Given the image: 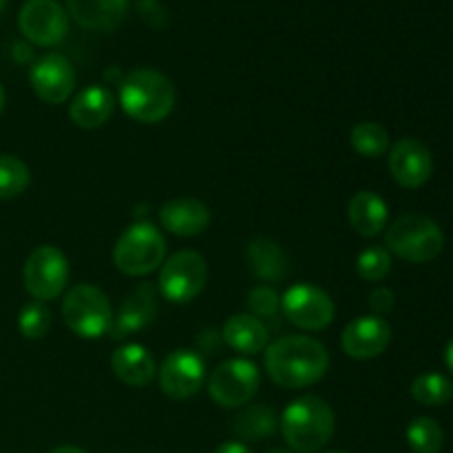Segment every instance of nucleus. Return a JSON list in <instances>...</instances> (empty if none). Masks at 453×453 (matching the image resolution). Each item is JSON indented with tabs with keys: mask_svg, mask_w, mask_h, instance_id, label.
Instances as JSON below:
<instances>
[{
	"mask_svg": "<svg viewBox=\"0 0 453 453\" xmlns=\"http://www.w3.org/2000/svg\"><path fill=\"white\" fill-rule=\"evenodd\" d=\"M248 308H250L252 317L257 319H273L281 310V296L268 286L252 288L248 295Z\"/></svg>",
	"mask_w": 453,
	"mask_h": 453,
	"instance_id": "obj_31",
	"label": "nucleus"
},
{
	"mask_svg": "<svg viewBox=\"0 0 453 453\" xmlns=\"http://www.w3.org/2000/svg\"><path fill=\"white\" fill-rule=\"evenodd\" d=\"M348 219L361 237H376L388 226V203L372 190H358L348 203Z\"/></svg>",
	"mask_w": 453,
	"mask_h": 453,
	"instance_id": "obj_22",
	"label": "nucleus"
},
{
	"mask_svg": "<svg viewBox=\"0 0 453 453\" xmlns=\"http://www.w3.org/2000/svg\"><path fill=\"white\" fill-rule=\"evenodd\" d=\"M246 259L252 273L264 281H283L290 273V259L277 242L268 237H257L248 243Z\"/></svg>",
	"mask_w": 453,
	"mask_h": 453,
	"instance_id": "obj_23",
	"label": "nucleus"
},
{
	"mask_svg": "<svg viewBox=\"0 0 453 453\" xmlns=\"http://www.w3.org/2000/svg\"><path fill=\"white\" fill-rule=\"evenodd\" d=\"M392 341V327L383 317H358L348 323L341 336L343 352L357 361H370L380 357Z\"/></svg>",
	"mask_w": 453,
	"mask_h": 453,
	"instance_id": "obj_15",
	"label": "nucleus"
},
{
	"mask_svg": "<svg viewBox=\"0 0 453 453\" xmlns=\"http://www.w3.org/2000/svg\"><path fill=\"white\" fill-rule=\"evenodd\" d=\"M279 427L277 414H274L273 407L268 405H252L246 407L242 414L234 418L233 432L237 434L242 441L248 442H259L265 438L273 436Z\"/></svg>",
	"mask_w": 453,
	"mask_h": 453,
	"instance_id": "obj_24",
	"label": "nucleus"
},
{
	"mask_svg": "<svg viewBox=\"0 0 453 453\" xmlns=\"http://www.w3.org/2000/svg\"><path fill=\"white\" fill-rule=\"evenodd\" d=\"M4 7H7V0H0V16H3Z\"/></svg>",
	"mask_w": 453,
	"mask_h": 453,
	"instance_id": "obj_38",
	"label": "nucleus"
},
{
	"mask_svg": "<svg viewBox=\"0 0 453 453\" xmlns=\"http://www.w3.org/2000/svg\"><path fill=\"white\" fill-rule=\"evenodd\" d=\"M221 339L234 352L243 354V357H252V354H259L268 348L270 332L265 323L261 319L252 317V314H233L224 323Z\"/></svg>",
	"mask_w": 453,
	"mask_h": 453,
	"instance_id": "obj_21",
	"label": "nucleus"
},
{
	"mask_svg": "<svg viewBox=\"0 0 453 453\" xmlns=\"http://www.w3.org/2000/svg\"><path fill=\"white\" fill-rule=\"evenodd\" d=\"M62 319L80 339H100L113 326V308L100 288L80 283L66 292L62 301Z\"/></svg>",
	"mask_w": 453,
	"mask_h": 453,
	"instance_id": "obj_6",
	"label": "nucleus"
},
{
	"mask_svg": "<svg viewBox=\"0 0 453 453\" xmlns=\"http://www.w3.org/2000/svg\"><path fill=\"white\" fill-rule=\"evenodd\" d=\"M330 354L312 336H281L265 348V372L286 389H303L327 374Z\"/></svg>",
	"mask_w": 453,
	"mask_h": 453,
	"instance_id": "obj_1",
	"label": "nucleus"
},
{
	"mask_svg": "<svg viewBox=\"0 0 453 453\" xmlns=\"http://www.w3.org/2000/svg\"><path fill=\"white\" fill-rule=\"evenodd\" d=\"M25 288L35 301H51L65 292L69 281V261L56 246H38L27 257L22 270Z\"/></svg>",
	"mask_w": 453,
	"mask_h": 453,
	"instance_id": "obj_9",
	"label": "nucleus"
},
{
	"mask_svg": "<svg viewBox=\"0 0 453 453\" xmlns=\"http://www.w3.org/2000/svg\"><path fill=\"white\" fill-rule=\"evenodd\" d=\"M357 273L363 281H383L392 273V255L388 248H365L357 259Z\"/></svg>",
	"mask_w": 453,
	"mask_h": 453,
	"instance_id": "obj_30",
	"label": "nucleus"
},
{
	"mask_svg": "<svg viewBox=\"0 0 453 453\" xmlns=\"http://www.w3.org/2000/svg\"><path fill=\"white\" fill-rule=\"evenodd\" d=\"M407 445L414 453H438L445 445V434L436 420L420 416L407 427Z\"/></svg>",
	"mask_w": 453,
	"mask_h": 453,
	"instance_id": "obj_27",
	"label": "nucleus"
},
{
	"mask_svg": "<svg viewBox=\"0 0 453 453\" xmlns=\"http://www.w3.org/2000/svg\"><path fill=\"white\" fill-rule=\"evenodd\" d=\"M4 109V91H3V87H0V111Z\"/></svg>",
	"mask_w": 453,
	"mask_h": 453,
	"instance_id": "obj_36",
	"label": "nucleus"
},
{
	"mask_svg": "<svg viewBox=\"0 0 453 453\" xmlns=\"http://www.w3.org/2000/svg\"><path fill=\"white\" fill-rule=\"evenodd\" d=\"M29 168L13 155H0V199L20 197L29 186Z\"/></svg>",
	"mask_w": 453,
	"mask_h": 453,
	"instance_id": "obj_28",
	"label": "nucleus"
},
{
	"mask_svg": "<svg viewBox=\"0 0 453 453\" xmlns=\"http://www.w3.org/2000/svg\"><path fill=\"white\" fill-rule=\"evenodd\" d=\"M208 281V265L195 250H180L162 264L157 290L173 303H188L197 299Z\"/></svg>",
	"mask_w": 453,
	"mask_h": 453,
	"instance_id": "obj_7",
	"label": "nucleus"
},
{
	"mask_svg": "<svg viewBox=\"0 0 453 453\" xmlns=\"http://www.w3.org/2000/svg\"><path fill=\"white\" fill-rule=\"evenodd\" d=\"M259 367L246 358H230L208 376V394L219 407H243L259 392Z\"/></svg>",
	"mask_w": 453,
	"mask_h": 453,
	"instance_id": "obj_8",
	"label": "nucleus"
},
{
	"mask_svg": "<svg viewBox=\"0 0 453 453\" xmlns=\"http://www.w3.org/2000/svg\"><path fill=\"white\" fill-rule=\"evenodd\" d=\"M18 330L25 339H42L51 330V312L42 301H31L18 314Z\"/></svg>",
	"mask_w": 453,
	"mask_h": 453,
	"instance_id": "obj_29",
	"label": "nucleus"
},
{
	"mask_svg": "<svg viewBox=\"0 0 453 453\" xmlns=\"http://www.w3.org/2000/svg\"><path fill=\"white\" fill-rule=\"evenodd\" d=\"M157 314V290L150 283H140L127 295L119 305V312L113 314L111 336L113 339H127L135 332L144 330Z\"/></svg>",
	"mask_w": 453,
	"mask_h": 453,
	"instance_id": "obj_16",
	"label": "nucleus"
},
{
	"mask_svg": "<svg viewBox=\"0 0 453 453\" xmlns=\"http://www.w3.org/2000/svg\"><path fill=\"white\" fill-rule=\"evenodd\" d=\"M159 224L175 237H197L211 226V208L195 197H177L159 208Z\"/></svg>",
	"mask_w": 453,
	"mask_h": 453,
	"instance_id": "obj_17",
	"label": "nucleus"
},
{
	"mask_svg": "<svg viewBox=\"0 0 453 453\" xmlns=\"http://www.w3.org/2000/svg\"><path fill=\"white\" fill-rule=\"evenodd\" d=\"M111 367H113V374L128 388H146L153 383L155 372H157L155 358L150 357L149 349L137 343L115 349L111 357Z\"/></svg>",
	"mask_w": 453,
	"mask_h": 453,
	"instance_id": "obj_20",
	"label": "nucleus"
},
{
	"mask_svg": "<svg viewBox=\"0 0 453 453\" xmlns=\"http://www.w3.org/2000/svg\"><path fill=\"white\" fill-rule=\"evenodd\" d=\"M119 104L124 113L142 124H157L175 106V87L155 69H135L119 82Z\"/></svg>",
	"mask_w": 453,
	"mask_h": 453,
	"instance_id": "obj_3",
	"label": "nucleus"
},
{
	"mask_svg": "<svg viewBox=\"0 0 453 453\" xmlns=\"http://www.w3.org/2000/svg\"><path fill=\"white\" fill-rule=\"evenodd\" d=\"M35 96L47 104H62L75 88V69L60 53H47L29 71Z\"/></svg>",
	"mask_w": 453,
	"mask_h": 453,
	"instance_id": "obj_13",
	"label": "nucleus"
},
{
	"mask_svg": "<svg viewBox=\"0 0 453 453\" xmlns=\"http://www.w3.org/2000/svg\"><path fill=\"white\" fill-rule=\"evenodd\" d=\"M166 242L162 233L149 221L128 226L113 248L115 268L128 277H146L164 264Z\"/></svg>",
	"mask_w": 453,
	"mask_h": 453,
	"instance_id": "obj_5",
	"label": "nucleus"
},
{
	"mask_svg": "<svg viewBox=\"0 0 453 453\" xmlns=\"http://www.w3.org/2000/svg\"><path fill=\"white\" fill-rule=\"evenodd\" d=\"M349 144L363 157H380L389 149V133L379 122H358L349 133Z\"/></svg>",
	"mask_w": 453,
	"mask_h": 453,
	"instance_id": "obj_26",
	"label": "nucleus"
},
{
	"mask_svg": "<svg viewBox=\"0 0 453 453\" xmlns=\"http://www.w3.org/2000/svg\"><path fill=\"white\" fill-rule=\"evenodd\" d=\"M281 310L292 326L308 332L326 330L334 321V301L326 290L308 283H296L281 296Z\"/></svg>",
	"mask_w": 453,
	"mask_h": 453,
	"instance_id": "obj_10",
	"label": "nucleus"
},
{
	"mask_svg": "<svg viewBox=\"0 0 453 453\" xmlns=\"http://www.w3.org/2000/svg\"><path fill=\"white\" fill-rule=\"evenodd\" d=\"M327 453H345V451H327Z\"/></svg>",
	"mask_w": 453,
	"mask_h": 453,
	"instance_id": "obj_39",
	"label": "nucleus"
},
{
	"mask_svg": "<svg viewBox=\"0 0 453 453\" xmlns=\"http://www.w3.org/2000/svg\"><path fill=\"white\" fill-rule=\"evenodd\" d=\"M206 383V363L193 349H175L159 367V388L168 398L186 401Z\"/></svg>",
	"mask_w": 453,
	"mask_h": 453,
	"instance_id": "obj_12",
	"label": "nucleus"
},
{
	"mask_svg": "<svg viewBox=\"0 0 453 453\" xmlns=\"http://www.w3.org/2000/svg\"><path fill=\"white\" fill-rule=\"evenodd\" d=\"M69 13L88 31H113L122 25L128 0H66Z\"/></svg>",
	"mask_w": 453,
	"mask_h": 453,
	"instance_id": "obj_18",
	"label": "nucleus"
},
{
	"mask_svg": "<svg viewBox=\"0 0 453 453\" xmlns=\"http://www.w3.org/2000/svg\"><path fill=\"white\" fill-rule=\"evenodd\" d=\"M334 410L321 396H301L283 410L279 427L295 453L321 451L334 436Z\"/></svg>",
	"mask_w": 453,
	"mask_h": 453,
	"instance_id": "obj_2",
	"label": "nucleus"
},
{
	"mask_svg": "<svg viewBox=\"0 0 453 453\" xmlns=\"http://www.w3.org/2000/svg\"><path fill=\"white\" fill-rule=\"evenodd\" d=\"M445 363H447V367H449V372L453 374V339L449 341V343H447V348H445Z\"/></svg>",
	"mask_w": 453,
	"mask_h": 453,
	"instance_id": "obj_35",
	"label": "nucleus"
},
{
	"mask_svg": "<svg viewBox=\"0 0 453 453\" xmlns=\"http://www.w3.org/2000/svg\"><path fill=\"white\" fill-rule=\"evenodd\" d=\"M22 35L40 47H56L69 31L66 12L58 0H27L18 16Z\"/></svg>",
	"mask_w": 453,
	"mask_h": 453,
	"instance_id": "obj_11",
	"label": "nucleus"
},
{
	"mask_svg": "<svg viewBox=\"0 0 453 453\" xmlns=\"http://www.w3.org/2000/svg\"><path fill=\"white\" fill-rule=\"evenodd\" d=\"M410 392L411 398L416 403H420V405L441 407L453 398V383L447 376L436 374V372H427V374H420L411 383Z\"/></svg>",
	"mask_w": 453,
	"mask_h": 453,
	"instance_id": "obj_25",
	"label": "nucleus"
},
{
	"mask_svg": "<svg viewBox=\"0 0 453 453\" xmlns=\"http://www.w3.org/2000/svg\"><path fill=\"white\" fill-rule=\"evenodd\" d=\"M115 111V96L106 87L91 84L73 97L69 106L71 122L80 128H100Z\"/></svg>",
	"mask_w": 453,
	"mask_h": 453,
	"instance_id": "obj_19",
	"label": "nucleus"
},
{
	"mask_svg": "<svg viewBox=\"0 0 453 453\" xmlns=\"http://www.w3.org/2000/svg\"><path fill=\"white\" fill-rule=\"evenodd\" d=\"M268 453H295L292 449H270Z\"/></svg>",
	"mask_w": 453,
	"mask_h": 453,
	"instance_id": "obj_37",
	"label": "nucleus"
},
{
	"mask_svg": "<svg viewBox=\"0 0 453 453\" xmlns=\"http://www.w3.org/2000/svg\"><path fill=\"white\" fill-rule=\"evenodd\" d=\"M389 173L403 188H420L434 173V159L427 146L414 137H403L389 150Z\"/></svg>",
	"mask_w": 453,
	"mask_h": 453,
	"instance_id": "obj_14",
	"label": "nucleus"
},
{
	"mask_svg": "<svg viewBox=\"0 0 453 453\" xmlns=\"http://www.w3.org/2000/svg\"><path fill=\"white\" fill-rule=\"evenodd\" d=\"M394 301H396V296H394V292L389 288H376L370 295V299H367V305H370L372 314L383 317V314L392 312Z\"/></svg>",
	"mask_w": 453,
	"mask_h": 453,
	"instance_id": "obj_32",
	"label": "nucleus"
},
{
	"mask_svg": "<svg viewBox=\"0 0 453 453\" xmlns=\"http://www.w3.org/2000/svg\"><path fill=\"white\" fill-rule=\"evenodd\" d=\"M215 453H252V449H248L243 442L230 441V442H224V445L217 447Z\"/></svg>",
	"mask_w": 453,
	"mask_h": 453,
	"instance_id": "obj_33",
	"label": "nucleus"
},
{
	"mask_svg": "<svg viewBox=\"0 0 453 453\" xmlns=\"http://www.w3.org/2000/svg\"><path fill=\"white\" fill-rule=\"evenodd\" d=\"M385 248L410 264H429L445 248L441 226L425 215H403L394 221L385 234Z\"/></svg>",
	"mask_w": 453,
	"mask_h": 453,
	"instance_id": "obj_4",
	"label": "nucleus"
},
{
	"mask_svg": "<svg viewBox=\"0 0 453 453\" xmlns=\"http://www.w3.org/2000/svg\"><path fill=\"white\" fill-rule=\"evenodd\" d=\"M49 453H87V451L73 445H62V447H56V449H51Z\"/></svg>",
	"mask_w": 453,
	"mask_h": 453,
	"instance_id": "obj_34",
	"label": "nucleus"
}]
</instances>
